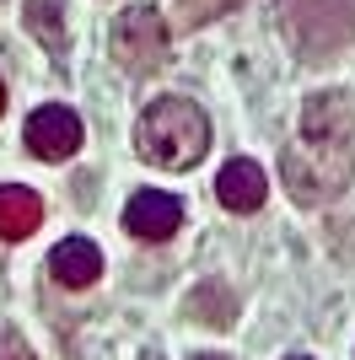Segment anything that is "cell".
Masks as SVG:
<instances>
[{
	"instance_id": "8",
	"label": "cell",
	"mask_w": 355,
	"mask_h": 360,
	"mask_svg": "<svg viewBox=\"0 0 355 360\" xmlns=\"http://www.w3.org/2000/svg\"><path fill=\"white\" fill-rule=\"evenodd\" d=\"M301 135L312 140H355V103L344 91H318L301 108Z\"/></svg>"
},
{
	"instance_id": "11",
	"label": "cell",
	"mask_w": 355,
	"mask_h": 360,
	"mask_svg": "<svg viewBox=\"0 0 355 360\" xmlns=\"http://www.w3.org/2000/svg\"><path fill=\"white\" fill-rule=\"evenodd\" d=\"M189 317H194V323H210V328H232V317H237L232 290H226L221 280H205V285H194V296H189Z\"/></svg>"
},
{
	"instance_id": "7",
	"label": "cell",
	"mask_w": 355,
	"mask_h": 360,
	"mask_svg": "<svg viewBox=\"0 0 355 360\" xmlns=\"http://www.w3.org/2000/svg\"><path fill=\"white\" fill-rule=\"evenodd\" d=\"M49 274H54L65 290L97 285V280H103V248L92 237H65L54 253H49Z\"/></svg>"
},
{
	"instance_id": "13",
	"label": "cell",
	"mask_w": 355,
	"mask_h": 360,
	"mask_svg": "<svg viewBox=\"0 0 355 360\" xmlns=\"http://www.w3.org/2000/svg\"><path fill=\"white\" fill-rule=\"evenodd\" d=\"M0 360H38V355H32V345L16 328H6V333H0Z\"/></svg>"
},
{
	"instance_id": "10",
	"label": "cell",
	"mask_w": 355,
	"mask_h": 360,
	"mask_svg": "<svg viewBox=\"0 0 355 360\" xmlns=\"http://www.w3.org/2000/svg\"><path fill=\"white\" fill-rule=\"evenodd\" d=\"M22 22H27V32L54 60H65V6H59V0H27V6H22Z\"/></svg>"
},
{
	"instance_id": "12",
	"label": "cell",
	"mask_w": 355,
	"mask_h": 360,
	"mask_svg": "<svg viewBox=\"0 0 355 360\" xmlns=\"http://www.w3.org/2000/svg\"><path fill=\"white\" fill-rule=\"evenodd\" d=\"M183 6V22H194V27H205V22H216V16H226L237 6V0H178Z\"/></svg>"
},
{
	"instance_id": "15",
	"label": "cell",
	"mask_w": 355,
	"mask_h": 360,
	"mask_svg": "<svg viewBox=\"0 0 355 360\" xmlns=\"http://www.w3.org/2000/svg\"><path fill=\"white\" fill-rule=\"evenodd\" d=\"M194 360H226V355H194Z\"/></svg>"
},
{
	"instance_id": "16",
	"label": "cell",
	"mask_w": 355,
	"mask_h": 360,
	"mask_svg": "<svg viewBox=\"0 0 355 360\" xmlns=\"http://www.w3.org/2000/svg\"><path fill=\"white\" fill-rule=\"evenodd\" d=\"M291 360H312V355H291Z\"/></svg>"
},
{
	"instance_id": "4",
	"label": "cell",
	"mask_w": 355,
	"mask_h": 360,
	"mask_svg": "<svg viewBox=\"0 0 355 360\" xmlns=\"http://www.w3.org/2000/svg\"><path fill=\"white\" fill-rule=\"evenodd\" d=\"M22 140H27V150L38 156V162H70L75 150H81V140H87V124H81L75 108L44 103V108H32Z\"/></svg>"
},
{
	"instance_id": "6",
	"label": "cell",
	"mask_w": 355,
	"mask_h": 360,
	"mask_svg": "<svg viewBox=\"0 0 355 360\" xmlns=\"http://www.w3.org/2000/svg\"><path fill=\"white\" fill-rule=\"evenodd\" d=\"M216 199H221L232 215H253V210H264V199H269V178H264V167L248 162V156H232V162L216 172Z\"/></svg>"
},
{
	"instance_id": "5",
	"label": "cell",
	"mask_w": 355,
	"mask_h": 360,
	"mask_svg": "<svg viewBox=\"0 0 355 360\" xmlns=\"http://www.w3.org/2000/svg\"><path fill=\"white\" fill-rule=\"evenodd\" d=\"M178 226H183V199L178 194L140 188V194H130V205H124V231L140 237V242H167V237H178Z\"/></svg>"
},
{
	"instance_id": "2",
	"label": "cell",
	"mask_w": 355,
	"mask_h": 360,
	"mask_svg": "<svg viewBox=\"0 0 355 360\" xmlns=\"http://www.w3.org/2000/svg\"><path fill=\"white\" fill-rule=\"evenodd\" d=\"M280 178H285V194H291L296 205H307V210L334 205L355 178V150H350V140L301 135L296 146L280 150Z\"/></svg>"
},
{
	"instance_id": "3",
	"label": "cell",
	"mask_w": 355,
	"mask_h": 360,
	"mask_svg": "<svg viewBox=\"0 0 355 360\" xmlns=\"http://www.w3.org/2000/svg\"><path fill=\"white\" fill-rule=\"evenodd\" d=\"M108 54L130 75H156L173 54V38H167V22L162 11L151 6V0H135L124 11L113 16V27H108Z\"/></svg>"
},
{
	"instance_id": "1",
	"label": "cell",
	"mask_w": 355,
	"mask_h": 360,
	"mask_svg": "<svg viewBox=\"0 0 355 360\" xmlns=\"http://www.w3.org/2000/svg\"><path fill=\"white\" fill-rule=\"evenodd\" d=\"M135 150L146 167L162 172H189L205 162L210 150V119L194 97H156L146 103V113L135 119Z\"/></svg>"
},
{
	"instance_id": "9",
	"label": "cell",
	"mask_w": 355,
	"mask_h": 360,
	"mask_svg": "<svg viewBox=\"0 0 355 360\" xmlns=\"http://www.w3.org/2000/svg\"><path fill=\"white\" fill-rule=\"evenodd\" d=\"M38 226H44V199L22 183H6L0 188V242H22Z\"/></svg>"
},
{
	"instance_id": "14",
	"label": "cell",
	"mask_w": 355,
	"mask_h": 360,
	"mask_svg": "<svg viewBox=\"0 0 355 360\" xmlns=\"http://www.w3.org/2000/svg\"><path fill=\"white\" fill-rule=\"evenodd\" d=\"M0 113H6V81H0Z\"/></svg>"
}]
</instances>
